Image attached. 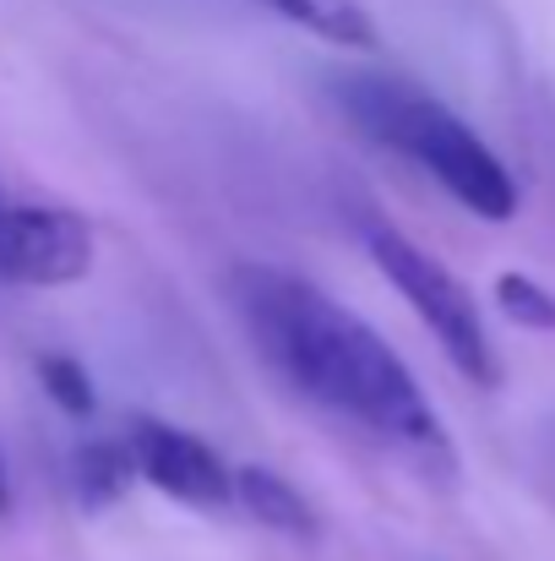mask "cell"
I'll list each match as a JSON object with an SVG mask.
<instances>
[{"label":"cell","mask_w":555,"mask_h":561,"mask_svg":"<svg viewBox=\"0 0 555 561\" xmlns=\"http://www.w3.org/2000/svg\"><path fill=\"white\" fill-rule=\"evenodd\" d=\"M496 306H501L518 328L555 333V295L545 284H534L529 273H501V278H496Z\"/></svg>","instance_id":"cell-9"},{"label":"cell","mask_w":555,"mask_h":561,"mask_svg":"<svg viewBox=\"0 0 555 561\" xmlns=\"http://www.w3.org/2000/svg\"><path fill=\"white\" fill-rule=\"evenodd\" d=\"M333 93H338L344 115L375 148H392L397 159L419 164L469 213L496 218V224L518 213V181L507 175V164L436 93H425L403 77H386V71H338Z\"/></svg>","instance_id":"cell-2"},{"label":"cell","mask_w":555,"mask_h":561,"mask_svg":"<svg viewBox=\"0 0 555 561\" xmlns=\"http://www.w3.org/2000/svg\"><path fill=\"white\" fill-rule=\"evenodd\" d=\"M5 507H11V485H5V463H0V518H5Z\"/></svg>","instance_id":"cell-11"},{"label":"cell","mask_w":555,"mask_h":561,"mask_svg":"<svg viewBox=\"0 0 555 561\" xmlns=\"http://www.w3.org/2000/svg\"><path fill=\"white\" fill-rule=\"evenodd\" d=\"M234 502L262 524V529H278V535H294V540H311L322 529L316 507L305 502L300 485H289L278 469H262V463H245L234 469Z\"/></svg>","instance_id":"cell-6"},{"label":"cell","mask_w":555,"mask_h":561,"mask_svg":"<svg viewBox=\"0 0 555 561\" xmlns=\"http://www.w3.org/2000/svg\"><path fill=\"white\" fill-rule=\"evenodd\" d=\"M294 27H305L311 38L322 44H338V49H375V22L360 0H251Z\"/></svg>","instance_id":"cell-7"},{"label":"cell","mask_w":555,"mask_h":561,"mask_svg":"<svg viewBox=\"0 0 555 561\" xmlns=\"http://www.w3.org/2000/svg\"><path fill=\"white\" fill-rule=\"evenodd\" d=\"M126 447H131V458H137V474H142L153 491H164L170 502L201 507V513L234 502V469H229L201 436H190L181 425L142 414V420H131Z\"/></svg>","instance_id":"cell-5"},{"label":"cell","mask_w":555,"mask_h":561,"mask_svg":"<svg viewBox=\"0 0 555 561\" xmlns=\"http://www.w3.org/2000/svg\"><path fill=\"white\" fill-rule=\"evenodd\" d=\"M366 251L370 262L381 267V278L430 328V339L447 350V360L469 376L474 387H496L501 381V360H496V344H490V333H485V322L474 311V295L430 251H419L408 234H397L386 224H370L366 229Z\"/></svg>","instance_id":"cell-3"},{"label":"cell","mask_w":555,"mask_h":561,"mask_svg":"<svg viewBox=\"0 0 555 561\" xmlns=\"http://www.w3.org/2000/svg\"><path fill=\"white\" fill-rule=\"evenodd\" d=\"M131 474H137V458H131L126 442H82L77 458H71V480H77L82 507H109V502H120L126 485H131Z\"/></svg>","instance_id":"cell-8"},{"label":"cell","mask_w":555,"mask_h":561,"mask_svg":"<svg viewBox=\"0 0 555 561\" xmlns=\"http://www.w3.org/2000/svg\"><path fill=\"white\" fill-rule=\"evenodd\" d=\"M93 224L55 202L0 196V278L22 289H66L93 273Z\"/></svg>","instance_id":"cell-4"},{"label":"cell","mask_w":555,"mask_h":561,"mask_svg":"<svg viewBox=\"0 0 555 561\" xmlns=\"http://www.w3.org/2000/svg\"><path fill=\"white\" fill-rule=\"evenodd\" d=\"M38 381L66 414H93V381L71 355H38Z\"/></svg>","instance_id":"cell-10"},{"label":"cell","mask_w":555,"mask_h":561,"mask_svg":"<svg viewBox=\"0 0 555 561\" xmlns=\"http://www.w3.org/2000/svg\"><path fill=\"white\" fill-rule=\"evenodd\" d=\"M234 306L245 317V333L267 355V366L294 392L366 425L375 442H386L419 474L430 480L458 474L452 431L441 425L419 381L397 360V350L366 317H355L349 306H338L333 295H322L316 284L284 267H240Z\"/></svg>","instance_id":"cell-1"}]
</instances>
